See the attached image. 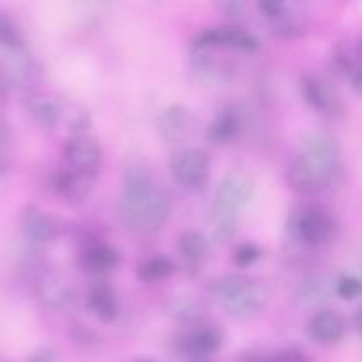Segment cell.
Instances as JSON below:
<instances>
[{
	"instance_id": "cell-1",
	"label": "cell",
	"mask_w": 362,
	"mask_h": 362,
	"mask_svg": "<svg viewBox=\"0 0 362 362\" xmlns=\"http://www.w3.org/2000/svg\"><path fill=\"white\" fill-rule=\"evenodd\" d=\"M172 214L168 193L156 184L151 168L141 163L127 166L122 179L120 218L133 232L156 233Z\"/></svg>"
},
{
	"instance_id": "cell-2",
	"label": "cell",
	"mask_w": 362,
	"mask_h": 362,
	"mask_svg": "<svg viewBox=\"0 0 362 362\" xmlns=\"http://www.w3.org/2000/svg\"><path fill=\"white\" fill-rule=\"evenodd\" d=\"M341 161L339 145L331 134L311 133L300 144L286 172V182L303 197L327 189Z\"/></svg>"
},
{
	"instance_id": "cell-3",
	"label": "cell",
	"mask_w": 362,
	"mask_h": 362,
	"mask_svg": "<svg viewBox=\"0 0 362 362\" xmlns=\"http://www.w3.org/2000/svg\"><path fill=\"white\" fill-rule=\"evenodd\" d=\"M226 313L237 320H250L260 315L269 303V290L262 281L244 274H226L212 285Z\"/></svg>"
},
{
	"instance_id": "cell-4",
	"label": "cell",
	"mask_w": 362,
	"mask_h": 362,
	"mask_svg": "<svg viewBox=\"0 0 362 362\" xmlns=\"http://www.w3.org/2000/svg\"><path fill=\"white\" fill-rule=\"evenodd\" d=\"M290 237L308 247H318L329 244L336 235V221L327 209L322 205H299L290 212Z\"/></svg>"
},
{
	"instance_id": "cell-5",
	"label": "cell",
	"mask_w": 362,
	"mask_h": 362,
	"mask_svg": "<svg viewBox=\"0 0 362 362\" xmlns=\"http://www.w3.org/2000/svg\"><path fill=\"white\" fill-rule=\"evenodd\" d=\"M255 189L257 186L250 173H246L244 170H232L230 173H226L225 179L219 182L218 189H216L212 211L239 216V212L253 200Z\"/></svg>"
},
{
	"instance_id": "cell-6",
	"label": "cell",
	"mask_w": 362,
	"mask_h": 362,
	"mask_svg": "<svg viewBox=\"0 0 362 362\" xmlns=\"http://www.w3.org/2000/svg\"><path fill=\"white\" fill-rule=\"evenodd\" d=\"M0 67H2L7 85H9V90L20 92L25 98L37 92L39 85L42 83V78H45L41 62L34 59L27 49L11 53L9 62Z\"/></svg>"
},
{
	"instance_id": "cell-7",
	"label": "cell",
	"mask_w": 362,
	"mask_h": 362,
	"mask_svg": "<svg viewBox=\"0 0 362 362\" xmlns=\"http://www.w3.org/2000/svg\"><path fill=\"white\" fill-rule=\"evenodd\" d=\"M173 179L184 187L189 189H200L209 180L211 172V158L207 152L200 147L182 148L177 152L170 161Z\"/></svg>"
},
{
	"instance_id": "cell-8",
	"label": "cell",
	"mask_w": 362,
	"mask_h": 362,
	"mask_svg": "<svg viewBox=\"0 0 362 362\" xmlns=\"http://www.w3.org/2000/svg\"><path fill=\"white\" fill-rule=\"evenodd\" d=\"M216 48H233L243 52H257L260 48V41L250 30L240 27H214L207 28L198 34L193 41V49H216Z\"/></svg>"
},
{
	"instance_id": "cell-9",
	"label": "cell",
	"mask_w": 362,
	"mask_h": 362,
	"mask_svg": "<svg viewBox=\"0 0 362 362\" xmlns=\"http://www.w3.org/2000/svg\"><path fill=\"white\" fill-rule=\"evenodd\" d=\"M64 158L67 168L95 175L103 161V148L90 134H74L64 145Z\"/></svg>"
},
{
	"instance_id": "cell-10",
	"label": "cell",
	"mask_w": 362,
	"mask_h": 362,
	"mask_svg": "<svg viewBox=\"0 0 362 362\" xmlns=\"http://www.w3.org/2000/svg\"><path fill=\"white\" fill-rule=\"evenodd\" d=\"M197 124V117L186 105L173 103L159 113L156 126L165 140L172 144H184L194 134Z\"/></svg>"
},
{
	"instance_id": "cell-11",
	"label": "cell",
	"mask_w": 362,
	"mask_h": 362,
	"mask_svg": "<svg viewBox=\"0 0 362 362\" xmlns=\"http://www.w3.org/2000/svg\"><path fill=\"white\" fill-rule=\"evenodd\" d=\"M300 94L313 110L322 113H338L341 108L338 92L332 83L317 73H304L300 78Z\"/></svg>"
},
{
	"instance_id": "cell-12",
	"label": "cell",
	"mask_w": 362,
	"mask_h": 362,
	"mask_svg": "<svg viewBox=\"0 0 362 362\" xmlns=\"http://www.w3.org/2000/svg\"><path fill=\"white\" fill-rule=\"evenodd\" d=\"M18 225H20L21 235L28 243L37 244V246L52 243L57 235V225L53 218L37 205H27L21 209Z\"/></svg>"
},
{
	"instance_id": "cell-13",
	"label": "cell",
	"mask_w": 362,
	"mask_h": 362,
	"mask_svg": "<svg viewBox=\"0 0 362 362\" xmlns=\"http://www.w3.org/2000/svg\"><path fill=\"white\" fill-rule=\"evenodd\" d=\"M361 45L352 37L339 39L332 45L331 60L334 69L352 85L356 92L361 90Z\"/></svg>"
},
{
	"instance_id": "cell-14",
	"label": "cell",
	"mask_w": 362,
	"mask_h": 362,
	"mask_svg": "<svg viewBox=\"0 0 362 362\" xmlns=\"http://www.w3.org/2000/svg\"><path fill=\"white\" fill-rule=\"evenodd\" d=\"M64 98H60L55 92L37 90L27 98V108L30 112L32 119L42 127V129H55L59 124H62L64 110H66Z\"/></svg>"
},
{
	"instance_id": "cell-15",
	"label": "cell",
	"mask_w": 362,
	"mask_h": 362,
	"mask_svg": "<svg viewBox=\"0 0 362 362\" xmlns=\"http://www.w3.org/2000/svg\"><path fill=\"white\" fill-rule=\"evenodd\" d=\"M92 186H94V175L76 172V170L71 168L59 170L52 177L53 191L69 204L83 202L92 191Z\"/></svg>"
},
{
	"instance_id": "cell-16",
	"label": "cell",
	"mask_w": 362,
	"mask_h": 362,
	"mask_svg": "<svg viewBox=\"0 0 362 362\" xmlns=\"http://www.w3.org/2000/svg\"><path fill=\"white\" fill-rule=\"evenodd\" d=\"M163 313L180 324L198 325L207 317V304L191 293H177L163 303Z\"/></svg>"
},
{
	"instance_id": "cell-17",
	"label": "cell",
	"mask_w": 362,
	"mask_h": 362,
	"mask_svg": "<svg viewBox=\"0 0 362 362\" xmlns=\"http://www.w3.org/2000/svg\"><path fill=\"white\" fill-rule=\"evenodd\" d=\"M35 293L49 310H64L73 300V288L57 272H42L35 279Z\"/></svg>"
},
{
	"instance_id": "cell-18",
	"label": "cell",
	"mask_w": 362,
	"mask_h": 362,
	"mask_svg": "<svg viewBox=\"0 0 362 362\" xmlns=\"http://www.w3.org/2000/svg\"><path fill=\"white\" fill-rule=\"evenodd\" d=\"M180 350L191 357V359L202 361L204 357L218 352L223 345V331L216 325H202L193 332L180 338Z\"/></svg>"
},
{
	"instance_id": "cell-19",
	"label": "cell",
	"mask_w": 362,
	"mask_h": 362,
	"mask_svg": "<svg viewBox=\"0 0 362 362\" xmlns=\"http://www.w3.org/2000/svg\"><path fill=\"white\" fill-rule=\"evenodd\" d=\"M120 264V253L108 243H95L83 247L80 253V265L88 274H106Z\"/></svg>"
},
{
	"instance_id": "cell-20",
	"label": "cell",
	"mask_w": 362,
	"mask_h": 362,
	"mask_svg": "<svg viewBox=\"0 0 362 362\" xmlns=\"http://www.w3.org/2000/svg\"><path fill=\"white\" fill-rule=\"evenodd\" d=\"M346 332V322L339 313L331 310H322L311 318L310 336L320 345H334L341 341Z\"/></svg>"
},
{
	"instance_id": "cell-21",
	"label": "cell",
	"mask_w": 362,
	"mask_h": 362,
	"mask_svg": "<svg viewBox=\"0 0 362 362\" xmlns=\"http://www.w3.org/2000/svg\"><path fill=\"white\" fill-rule=\"evenodd\" d=\"M179 251L186 262V267L191 272L200 271L211 253V243L205 233L198 232V230H187L179 237Z\"/></svg>"
},
{
	"instance_id": "cell-22",
	"label": "cell",
	"mask_w": 362,
	"mask_h": 362,
	"mask_svg": "<svg viewBox=\"0 0 362 362\" xmlns=\"http://www.w3.org/2000/svg\"><path fill=\"white\" fill-rule=\"evenodd\" d=\"M194 76L202 83H221L228 78L232 67L221 60L214 59L209 49H193V62H191Z\"/></svg>"
},
{
	"instance_id": "cell-23",
	"label": "cell",
	"mask_w": 362,
	"mask_h": 362,
	"mask_svg": "<svg viewBox=\"0 0 362 362\" xmlns=\"http://www.w3.org/2000/svg\"><path fill=\"white\" fill-rule=\"evenodd\" d=\"M243 124V113L235 106H228L221 110L209 126V140L212 144H228L233 138L239 136Z\"/></svg>"
},
{
	"instance_id": "cell-24",
	"label": "cell",
	"mask_w": 362,
	"mask_h": 362,
	"mask_svg": "<svg viewBox=\"0 0 362 362\" xmlns=\"http://www.w3.org/2000/svg\"><path fill=\"white\" fill-rule=\"evenodd\" d=\"M87 308L103 324H112L119 317V300L113 290L106 285H95L88 292Z\"/></svg>"
},
{
	"instance_id": "cell-25",
	"label": "cell",
	"mask_w": 362,
	"mask_h": 362,
	"mask_svg": "<svg viewBox=\"0 0 362 362\" xmlns=\"http://www.w3.org/2000/svg\"><path fill=\"white\" fill-rule=\"evenodd\" d=\"M0 48L7 53H18L25 49V34L11 14L0 11Z\"/></svg>"
},
{
	"instance_id": "cell-26",
	"label": "cell",
	"mask_w": 362,
	"mask_h": 362,
	"mask_svg": "<svg viewBox=\"0 0 362 362\" xmlns=\"http://www.w3.org/2000/svg\"><path fill=\"white\" fill-rule=\"evenodd\" d=\"M177 272V264L168 257H152L138 267V278L144 283H158Z\"/></svg>"
},
{
	"instance_id": "cell-27",
	"label": "cell",
	"mask_w": 362,
	"mask_h": 362,
	"mask_svg": "<svg viewBox=\"0 0 362 362\" xmlns=\"http://www.w3.org/2000/svg\"><path fill=\"white\" fill-rule=\"evenodd\" d=\"M62 124H66L71 136H74V134H85V131L90 126V115H88V112L83 106L76 105V103H66Z\"/></svg>"
},
{
	"instance_id": "cell-28",
	"label": "cell",
	"mask_w": 362,
	"mask_h": 362,
	"mask_svg": "<svg viewBox=\"0 0 362 362\" xmlns=\"http://www.w3.org/2000/svg\"><path fill=\"white\" fill-rule=\"evenodd\" d=\"M239 216L212 211V237L216 243H230L237 232Z\"/></svg>"
},
{
	"instance_id": "cell-29",
	"label": "cell",
	"mask_w": 362,
	"mask_h": 362,
	"mask_svg": "<svg viewBox=\"0 0 362 362\" xmlns=\"http://www.w3.org/2000/svg\"><path fill=\"white\" fill-rule=\"evenodd\" d=\"M246 362H310V357L303 350L292 346L272 354H250Z\"/></svg>"
},
{
	"instance_id": "cell-30",
	"label": "cell",
	"mask_w": 362,
	"mask_h": 362,
	"mask_svg": "<svg viewBox=\"0 0 362 362\" xmlns=\"http://www.w3.org/2000/svg\"><path fill=\"white\" fill-rule=\"evenodd\" d=\"M260 257H262V251L257 244L244 243L237 246L235 253H233V262H235L239 267H250V265H253Z\"/></svg>"
},
{
	"instance_id": "cell-31",
	"label": "cell",
	"mask_w": 362,
	"mask_h": 362,
	"mask_svg": "<svg viewBox=\"0 0 362 362\" xmlns=\"http://www.w3.org/2000/svg\"><path fill=\"white\" fill-rule=\"evenodd\" d=\"M13 166V154H11V136L6 124L0 122V175H6Z\"/></svg>"
},
{
	"instance_id": "cell-32",
	"label": "cell",
	"mask_w": 362,
	"mask_h": 362,
	"mask_svg": "<svg viewBox=\"0 0 362 362\" xmlns=\"http://www.w3.org/2000/svg\"><path fill=\"white\" fill-rule=\"evenodd\" d=\"M336 293L339 299L343 300H352L359 297L361 293V281L356 276H341L336 281Z\"/></svg>"
},
{
	"instance_id": "cell-33",
	"label": "cell",
	"mask_w": 362,
	"mask_h": 362,
	"mask_svg": "<svg viewBox=\"0 0 362 362\" xmlns=\"http://www.w3.org/2000/svg\"><path fill=\"white\" fill-rule=\"evenodd\" d=\"M324 296H325V292H324V285H322V281H318V279H315V281H311V279L304 281V285H303L304 299L318 300V299H322Z\"/></svg>"
},
{
	"instance_id": "cell-34",
	"label": "cell",
	"mask_w": 362,
	"mask_h": 362,
	"mask_svg": "<svg viewBox=\"0 0 362 362\" xmlns=\"http://www.w3.org/2000/svg\"><path fill=\"white\" fill-rule=\"evenodd\" d=\"M218 7L226 18H232V20H239V18L244 14L246 4H243V2H221V4H218Z\"/></svg>"
},
{
	"instance_id": "cell-35",
	"label": "cell",
	"mask_w": 362,
	"mask_h": 362,
	"mask_svg": "<svg viewBox=\"0 0 362 362\" xmlns=\"http://www.w3.org/2000/svg\"><path fill=\"white\" fill-rule=\"evenodd\" d=\"M28 362H59V359H57L55 350L39 349L37 352L32 354V357L28 359Z\"/></svg>"
},
{
	"instance_id": "cell-36",
	"label": "cell",
	"mask_w": 362,
	"mask_h": 362,
	"mask_svg": "<svg viewBox=\"0 0 362 362\" xmlns=\"http://www.w3.org/2000/svg\"><path fill=\"white\" fill-rule=\"evenodd\" d=\"M7 94H9V85H7L6 76L2 73V67H0V99L6 98Z\"/></svg>"
},
{
	"instance_id": "cell-37",
	"label": "cell",
	"mask_w": 362,
	"mask_h": 362,
	"mask_svg": "<svg viewBox=\"0 0 362 362\" xmlns=\"http://www.w3.org/2000/svg\"><path fill=\"white\" fill-rule=\"evenodd\" d=\"M134 362H156V361H151V359H140V361H134Z\"/></svg>"
}]
</instances>
